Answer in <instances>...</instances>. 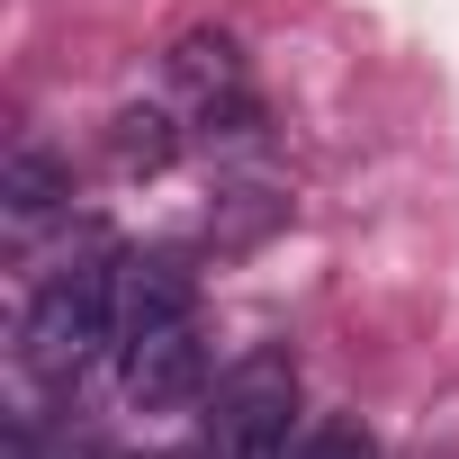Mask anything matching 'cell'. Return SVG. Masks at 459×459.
<instances>
[{
	"instance_id": "7",
	"label": "cell",
	"mask_w": 459,
	"mask_h": 459,
	"mask_svg": "<svg viewBox=\"0 0 459 459\" xmlns=\"http://www.w3.org/2000/svg\"><path fill=\"white\" fill-rule=\"evenodd\" d=\"M298 459H378V441L360 423H316V432H298Z\"/></svg>"
},
{
	"instance_id": "5",
	"label": "cell",
	"mask_w": 459,
	"mask_h": 459,
	"mask_svg": "<svg viewBox=\"0 0 459 459\" xmlns=\"http://www.w3.org/2000/svg\"><path fill=\"white\" fill-rule=\"evenodd\" d=\"M64 198H73V171H64L46 144H10V171H0V216H10V235H19V244L37 235V225H46Z\"/></svg>"
},
{
	"instance_id": "2",
	"label": "cell",
	"mask_w": 459,
	"mask_h": 459,
	"mask_svg": "<svg viewBox=\"0 0 459 459\" xmlns=\"http://www.w3.org/2000/svg\"><path fill=\"white\" fill-rule=\"evenodd\" d=\"M162 91H171V117L189 135H244L253 126V73H244V46L235 37H180L162 55Z\"/></svg>"
},
{
	"instance_id": "3",
	"label": "cell",
	"mask_w": 459,
	"mask_h": 459,
	"mask_svg": "<svg viewBox=\"0 0 459 459\" xmlns=\"http://www.w3.org/2000/svg\"><path fill=\"white\" fill-rule=\"evenodd\" d=\"M117 378H126V396H135L144 414L198 405V396L216 387L207 325H198V316H171V325H153V333H126V342H117Z\"/></svg>"
},
{
	"instance_id": "4",
	"label": "cell",
	"mask_w": 459,
	"mask_h": 459,
	"mask_svg": "<svg viewBox=\"0 0 459 459\" xmlns=\"http://www.w3.org/2000/svg\"><path fill=\"white\" fill-rule=\"evenodd\" d=\"M171 316H198V280L171 253H117V342L126 333H153Z\"/></svg>"
},
{
	"instance_id": "1",
	"label": "cell",
	"mask_w": 459,
	"mask_h": 459,
	"mask_svg": "<svg viewBox=\"0 0 459 459\" xmlns=\"http://www.w3.org/2000/svg\"><path fill=\"white\" fill-rule=\"evenodd\" d=\"M100 351H117V244L82 235V253L55 262L19 307V378L73 387Z\"/></svg>"
},
{
	"instance_id": "6",
	"label": "cell",
	"mask_w": 459,
	"mask_h": 459,
	"mask_svg": "<svg viewBox=\"0 0 459 459\" xmlns=\"http://www.w3.org/2000/svg\"><path fill=\"white\" fill-rule=\"evenodd\" d=\"M10 459H91V450L73 441V423H46V414H28V423L10 432Z\"/></svg>"
}]
</instances>
